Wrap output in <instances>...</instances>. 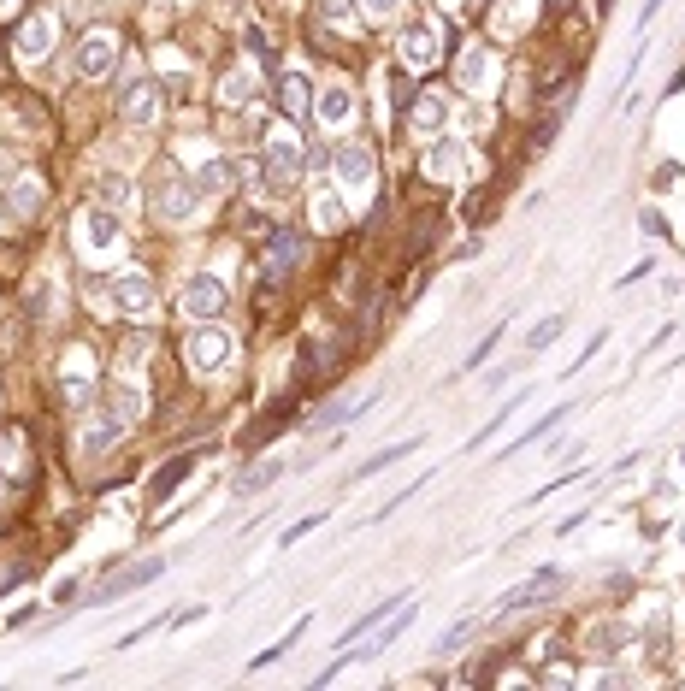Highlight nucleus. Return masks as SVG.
Segmentation results:
<instances>
[{
	"label": "nucleus",
	"mask_w": 685,
	"mask_h": 691,
	"mask_svg": "<svg viewBox=\"0 0 685 691\" xmlns=\"http://www.w3.org/2000/svg\"><path fill=\"white\" fill-rule=\"evenodd\" d=\"M331 172H337V184H343V189L367 195V189H373V178H378V160H373V148H361V142H337Z\"/></svg>",
	"instance_id": "1"
},
{
	"label": "nucleus",
	"mask_w": 685,
	"mask_h": 691,
	"mask_svg": "<svg viewBox=\"0 0 685 691\" xmlns=\"http://www.w3.org/2000/svg\"><path fill=\"white\" fill-rule=\"evenodd\" d=\"M184 361L195 367V373H219L225 361H231V337L219 331V325H195L184 343Z\"/></svg>",
	"instance_id": "2"
},
{
	"label": "nucleus",
	"mask_w": 685,
	"mask_h": 691,
	"mask_svg": "<svg viewBox=\"0 0 685 691\" xmlns=\"http://www.w3.org/2000/svg\"><path fill=\"white\" fill-rule=\"evenodd\" d=\"M113 65H119V36H113V30H89V36L77 42V71H83L89 83H101Z\"/></svg>",
	"instance_id": "3"
},
{
	"label": "nucleus",
	"mask_w": 685,
	"mask_h": 691,
	"mask_svg": "<svg viewBox=\"0 0 685 691\" xmlns=\"http://www.w3.org/2000/svg\"><path fill=\"white\" fill-rule=\"evenodd\" d=\"M296 172H302V142L296 136H272V148H266V195H284Z\"/></svg>",
	"instance_id": "4"
},
{
	"label": "nucleus",
	"mask_w": 685,
	"mask_h": 691,
	"mask_svg": "<svg viewBox=\"0 0 685 691\" xmlns=\"http://www.w3.org/2000/svg\"><path fill=\"white\" fill-rule=\"evenodd\" d=\"M77 237H83V249H89V254H107V249H119V237H125V231H119V213L95 201V207L77 219Z\"/></svg>",
	"instance_id": "5"
},
{
	"label": "nucleus",
	"mask_w": 685,
	"mask_h": 691,
	"mask_svg": "<svg viewBox=\"0 0 685 691\" xmlns=\"http://www.w3.org/2000/svg\"><path fill=\"white\" fill-rule=\"evenodd\" d=\"M160 107H166V101H160V83H154V77H136V83H125V101H119V113H125L130 125H154V119H160Z\"/></svg>",
	"instance_id": "6"
},
{
	"label": "nucleus",
	"mask_w": 685,
	"mask_h": 691,
	"mask_svg": "<svg viewBox=\"0 0 685 691\" xmlns=\"http://www.w3.org/2000/svg\"><path fill=\"white\" fill-rule=\"evenodd\" d=\"M184 314L201 319V325H207V319H219V314H225V284H219V278H207V272H201V278H189V284H184Z\"/></svg>",
	"instance_id": "7"
},
{
	"label": "nucleus",
	"mask_w": 685,
	"mask_h": 691,
	"mask_svg": "<svg viewBox=\"0 0 685 691\" xmlns=\"http://www.w3.org/2000/svg\"><path fill=\"white\" fill-rule=\"evenodd\" d=\"M437 48H443V30H437V24H408V30H402V65H408V71L437 65Z\"/></svg>",
	"instance_id": "8"
},
{
	"label": "nucleus",
	"mask_w": 685,
	"mask_h": 691,
	"mask_svg": "<svg viewBox=\"0 0 685 691\" xmlns=\"http://www.w3.org/2000/svg\"><path fill=\"white\" fill-rule=\"evenodd\" d=\"M160 573H166V562H160V556H148V562H136V567H125V573H119V579H107V585H101V603H107V609H113V603H119V597H130V591H142V585H154V579H160Z\"/></svg>",
	"instance_id": "9"
},
{
	"label": "nucleus",
	"mask_w": 685,
	"mask_h": 691,
	"mask_svg": "<svg viewBox=\"0 0 685 691\" xmlns=\"http://www.w3.org/2000/svg\"><path fill=\"white\" fill-rule=\"evenodd\" d=\"M54 48V12H30L18 24V60H42Z\"/></svg>",
	"instance_id": "10"
},
{
	"label": "nucleus",
	"mask_w": 685,
	"mask_h": 691,
	"mask_svg": "<svg viewBox=\"0 0 685 691\" xmlns=\"http://www.w3.org/2000/svg\"><path fill=\"white\" fill-rule=\"evenodd\" d=\"M349 119H355V89H349V83H325V95H319V125L349 130Z\"/></svg>",
	"instance_id": "11"
},
{
	"label": "nucleus",
	"mask_w": 685,
	"mask_h": 691,
	"mask_svg": "<svg viewBox=\"0 0 685 691\" xmlns=\"http://www.w3.org/2000/svg\"><path fill=\"white\" fill-rule=\"evenodd\" d=\"M237 172H243L237 160H207V166H201L189 184H195V195H201V201H213V195H231V189H237Z\"/></svg>",
	"instance_id": "12"
},
{
	"label": "nucleus",
	"mask_w": 685,
	"mask_h": 691,
	"mask_svg": "<svg viewBox=\"0 0 685 691\" xmlns=\"http://www.w3.org/2000/svg\"><path fill=\"white\" fill-rule=\"evenodd\" d=\"M408 125H414V136L437 142V130L449 125V101H443V95H420V101H414V113H408Z\"/></svg>",
	"instance_id": "13"
},
{
	"label": "nucleus",
	"mask_w": 685,
	"mask_h": 691,
	"mask_svg": "<svg viewBox=\"0 0 685 691\" xmlns=\"http://www.w3.org/2000/svg\"><path fill=\"white\" fill-rule=\"evenodd\" d=\"M567 414H579V408H567V402H561V408H550V414H538V420H532V426H526L520 438H514V443H508V449H502L497 461H514L520 449H532V443H538V438H550V432H556V426H561V420H567Z\"/></svg>",
	"instance_id": "14"
},
{
	"label": "nucleus",
	"mask_w": 685,
	"mask_h": 691,
	"mask_svg": "<svg viewBox=\"0 0 685 691\" xmlns=\"http://www.w3.org/2000/svg\"><path fill=\"white\" fill-rule=\"evenodd\" d=\"M467 172V154L455 148V142H432V154H426V178H437V184H455Z\"/></svg>",
	"instance_id": "15"
},
{
	"label": "nucleus",
	"mask_w": 685,
	"mask_h": 691,
	"mask_svg": "<svg viewBox=\"0 0 685 691\" xmlns=\"http://www.w3.org/2000/svg\"><path fill=\"white\" fill-rule=\"evenodd\" d=\"M195 207H201V195H195L189 178H166V184H160V213H166V219H189Z\"/></svg>",
	"instance_id": "16"
},
{
	"label": "nucleus",
	"mask_w": 685,
	"mask_h": 691,
	"mask_svg": "<svg viewBox=\"0 0 685 691\" xmlns=\"http://www.w3.org/2000/svg\"><path fill=\"white\" fill-rule=\"evenodd\" d=\"M113 302H119L125 314H148V308H154V284H148L142 272H125V278L113 284Z\"/></svg>",
	"instance_id": "17"
},
{
	"label": "nucleus",
	"mask_w": 685,
	"mask_h": 691,
	"mask_svg": "<svg viewBox=\"0 0 685 691\" xmlns=\"http://www.w3.org/2000/svg\"><path fill=\"white\" fill-rule=\"evenodd\" d=\"M278 101H284V113H290V119H302V113L313 107L308 71H284V77H278Z\"/></svg>",
	"instance_id": "18"
},
{
	"label": "nucleus",
	"mask_w": 685,
	"mask_h": 691,
	"mask_svg": "<svg viewBox=\"0 0 685 691\" xmlns=\"http://www.w3.org/2000/svg\"><path fill=\"white\" fill-rule=\"evenodd\" d=\"M296 260H302V237H296V231H272V243H266V272L284 278Z\"/></svg>",
	"instance_id": "19"
},
{
	"label": "nucleus",
	"mask_w": 685,
	"mask_h": 691,
	"mask_svg": "<svg viewBox=\"0 0 685 691\" xmlns=\"http://www.w3.org/2000/svg\"><path fill=\"white\" fill-rule=\"evenodd\" d=\"M491 77H497V60H491L485 48H467V60H461V89L485 95V89H491Z\"/></svg>",
	"instance_id": "20"
},
{
	"label": "nucleus",
	"mask_w": 685,
	"mask_h": 691,
	"mask_svg": "<svg viewBox=\"0 0 685 691\" xmlns=\"http://www.w3.org/2000/svg\"><path fill=\"white\" fill-rule=\"evenodd\" d=\"M42 201H48V189L42 178H18L12 195H6V207H12V219H30V213H42Z\"/></svg>",
	"instance_id": "21"
},
{
	"label": "nucleus",
	"mask_w": 685,
	"mask_h": 691,
	"mask_svg": "<svg viewBox=\"0 0 685 691\" xmlns=\"http://www.w3.org/2000/svg\"><path fill=\"white\" fill-rule=\"evenodd\" d=\"M414 449H420V438H402V443H390V449H378V455H367V461H361V467H355L349 479L361 485V479H373V473H384V467H396V461H402V455H414Z\"/></svg>",
	"instance_id": "22"
},
{
	"label": "nucleus",
	"mask_w": 685,
	"mask_h": 691,
	"mask_svg": "<svg viewBox=\"0 0 685 691\" xmlns=\"http://www.w3.org/2000/svg\"><path fill=\"white\" fill-rule=\"evenodd\" d=\"M550 585H556V573L544 567V573H532V579H520L514 591H502V597H497V609H526V603H532V597H544Z\"/></svg>",
	"instance_id": "23"
},
{
	"label": "nucleus",
	"mask_w": 685,
	"mask_h": 691,
	"mask_svg": "<svg viewBox=\"0 0 685 691\" xmlns=\"http://www.w3.org/2000/svg\"><path fill=\"white\" fill-rule=\"evenodd\" d=\"M95 201H101V207H113V213H125L130 201H136V189H130L125 172H101V184H95Z\"/></svg>",
	"instance_id": "24"
},
{
	"label": "nucleus",
	"mask_w": 685,
	"mask_h": 691,
	"mask_svg": "<svg viewBox=\"0 0 685 691\" xmlns=\"http://www.w3.org/2000/svg\"><path fill=\"white\" fill-rule=\"evenodd\" d=\"M308 219H313V231H343V225H349V207H343L337 195H313Z\"/></svg>",
	"instance_id": "25"
},
{
	"label": "nucleus",
	"mask_w": 685,
	"mask_h": 691,
	"mask_svg": "<svg viewBox=\"0 0 685 691\" xmlns=\"http://www.w3.org/2000/svg\"><path fill=\"white\" fill-rule=\"evenodd\" d=\"M119 438H125V420H107V414H95V426L83 432V455H101V449H113Z\"/></svg>",
	"instance_id": "26"
},
{
	"label": "nucleus",
	"mask_w": 685,
	"mask_h": 691,
	"mask_svg": "<svg viewBox=\"0 0 685 691\" xmlns=\"http://www.w3.org/2000/svg\"><path fill=\"white\" fill-rule=\"evenodd\" d=\"M520 402H526V390H520V396H508V402H502L497 414H485V426H479V432H473V438H467V449H485V438H497L502 426H508V420H514V408H520Z\"/></svg>",
	"instance_id": "27"
},
{
	"label": "nucleus",
	"mask_w": 685,
	"mask_h": 691,
	"mask_svg": "<svg viewBox=\"0 0 685 691\" xmlns=\"http://www.w3.org/2000/svg\"><path fill=\"white\" fill-rule=\"evenodd\" d=\"M561 331H567V314H550V319H538V325L526 331V355H544L550 343H561Z\"/></svg>",
	"instance_id": "28"
},
{
	"label": "nucleus",
	"mask_w": 685,
	"mask_h": 691,
	"mask_svg": "<svg viewBox=\"0 0 685 691\" xmlns=\"http://www.w3.org/2000/svg\"><path fill=\"white\" fill-rule=\"evenodd\" d=\"M189 473H195V455H178V461H172V467H166V473H160V479L148 485V503H160L166 491H178V485H184Z\"/></svg>",
	"instance_id": "29"
},
{
	"label": "nucleus",
	"mask_w": 685,
	"mask_h": 691,
	"mask_svg": "<svg viewBox=\"0 0 685 691\" xmlns=\"http://www.w3.org/2000/svg\"><path fill=\"white\" fill-rule=\"evenodd\" d=\"M219 101H225V107H249L254 101V71H231V77L219 83Z\"/></svg>",
	"instance_id": "30"
},
{
	"label": "nucleus",
	"mask_w": 685,
	"mask_h": 691,
	"mask_svg": "<svg viewBox=\"0 0 685 691\" xmlns=\"http://www.w3.org/2000/svg\"><path fill=\"white\" fill-rule=\"evenodd\" d=\"M278 473H284V461H260V467H249V473H237V497H254V491H266Z\"/></svg>",
	"instance_id": "31"
},
{
	"label": "nucleus",
	"mask_w": 685,
	"mask_h": 691,
	"mask_svg": "<svg viewBox=\"0 0 685 691\" xmlns=\"http://www.w3.org/2000/svg\"><path fill=\"white\" fill-rule=\"evenodd\" d=\"M319 526H325V508H313V514H302V520H290V526L278 532V544L290 550V544H302V538H308V532H319Z\"/></svg>",
	"instance_id": "32"
},
{
	"label": "nucleus",
	"mask_w": 685,
	"mask_h": 691,
	"mask_svg": "<svg viewBox=\"0 0 685 691\" xmlns=\"http://www.w3.org/2000/svg\"><path fill=\"white\" fill-rule=\"evenodd\" d=\"M302 632H308V615H302V621H296V627L284 632V638H278V644H272V650H260V656H254L249 668H266V662H278V656H290V650H296V638H302Z\"/></svg>",
	"instance_id": "33"
},
{
	"label": "nucleus",
	"mask_w": 685,
	"mask_h": 691,
	"mask_svg": "<svg viewBox=\"0 0 685 691\" xmlns=\"http://www.w3.org/2000/svg\"><path fill=\"white\" fill-rule=\"evenodd\" d=\"M390 603H396V597H390ZM390 603H373V609H367V615H361V621H355V627L343 632V644H337V650H349V644H355V638H367V632H373L378 621H384V615H390Z\"/></svg>",
	"instance_id": "34"
},
{
	"label": "nucleus",
	"mask_w": 685,
	"mask_h": 691,
	"mask_svg": "<svg viewBox=\"0 0 685 691\" xmlns=\"http://www.w3.org/2000/svg\"><path fill=\"white\" fill-rule=\"evenodd\" d=\"M113 408H119V420H136L148 402H142V390H136V384H113Z\"/></svg>",
	"instance_id": "35"
},
{
	"label": "nucleus",
	"mask_w": 685,
	"mask_h": 691,
	"mask_svg": "<svg viewBox=\"0 0 685 691\" xmlns=\"http://www.w3.org/2000/svg\"><path fill=\"white\" fill-rule=\"evenodd\" d=\"M0 467H24V432H0Z\"/></svg>",
	"instance_id": "36"
},
{
	"label": "nucleus",
	"mask_w": 685,
	"mask_h": 691,
	"mask_svg": "<svg viewBox=\"0 0 685 691\" xmlns=\"http://www.w3.org/2000/svg\"><path fill=\"white\" fill-rule=\"evenodd\" d=\"M60 396L71 402V408H83V402H89V378H83V373H71V378L60 384Z\"/></svg>",
	"instance_id": "37"
},
{
	"label": "nucleus",
	"mask_w": 685,
	"mask_h": 691,
	"mask_svg": "<svg viewBox=\"0 0 685 691\" xmlns=\"http://www.w3.org/2000/svg\"><path fill=\"white\" fill-rule=\"evenodd\" d=\"M497 337H502V325H491V331H485V343H479V349L467 355V373H473V367H485V355L497 349Z\"/></svg>",
	"instance_id": "38"
},
{
	"label": "nucleus",
	"mask_w": 685,
	"mask_h": 691,
	"mask_svg": "<svg viewBox=\"0 0 685 691\" xmlns=\"http://www.w3.org/2000/svg\"><path fill=\"white\" fill-rule=\"evenodd\" d=\"M361 12L384 24V18H396V12H402V0H361Z\"/></svg>",
	"instance_id": "39"
},
{
	"label": "nucleus",
	"mask_w": 685,
	"mask_h": 691,
	"mask_svg": "<svg viewBox=\"0 0 685 691\" xmlns=\"http://www.w3.org/2000/svg\"><path fill=\"white\" fill-rule=\"evenodd\" d=\"M319 18L325 24H349V0H319Z\"/></svg>",
	"instance_id": "40"
},
{
	"label": "nucleus",
	"mask_w": 685,
	"mask_h": 691,
	"mask_svg": "<svg viewBox=\"0 0 685 691\" xmlns=\"http://www.w3.org/2000/svg\"><path fill=\"white\" fill-rule=\"evenodd\" d=\"M384 95H390V107H408V95H414V89H408V77H390V83H384Z\"/></svg>",
	"instance_id": "41"
},
{
	"label": "nucleus",
	"mask_w": 685,
	"mask_h": 691,
	"mask_svg": "<svg viewBox=\"0 0 685 691\" xmlns=\"http://www.w3.org/2000/svg\"><path fill=\"white\" fill-rule=\"evenodd\" d=\"M6 178H12V154L0 148V189H6Z\"/></svg>",
	"instance_id": "42"
},
{
	"label": "nucleus",
	"mask_w": 685,
	"mask_h": 691,
	"mask_svg": "<svg viewBox=\"0 0 685 691\" xmlns=\"http://www.w3.org/2000/svg\"><path fill=\"white\" fill-rule=\"evenodd\" d=\"M656 12H662V0H644V24H650V18H656Z\"/></svg>",
	"instance_id": "43"
},
{
	"label": "nucleus",
	"mask_w": 685,
	"mask_h": 691,
	"mask_svg": "<svg viewBox=\"0 0 685 691\" xmlns=\"http://www.w3.org/2000/svg\"><path fill=\"white\" fill-rule=\"evenodd\" d=\"M680 550H685V526H680Z\"/></svg>",
	"instance_id": "44"
},
{
	"label": "nucleus",
	"mask_w": 685,
	"mask_h": 691,
	"mask_svg": "<svg viewBox=\"0 0 685 691\" xmlns=\"http://www.w3.org/2000/svg\"><path fill=\"white\" fill-rule=\"evenodd\" d=\"M0 473H6V467H0ZM0 491H6V479H0Z\"/></svg>",
	"instance_id": "45"
}]
</instances>
